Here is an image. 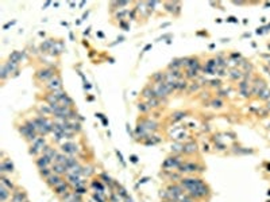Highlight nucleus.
<instances>
[{
	"label": "nucleus",
	"mask_w": 270,
	"mask_h": 202,
	"mask_svg": "<svg viewBox=\"0 0 270 202\" xmlns=\"http://www.w3.org/2000/svg\"><path fill=\"white\" fill-rule=\"evenodd\" d=\"M180 185L182 186L184 190H186V194L192 198H204L209 193L208 186L202 182L200 178H184L181 179Z\"/></svg>",
	"instance_id": "obj_1"
},
{
	"label": "nucleus",
	"mask_w": 270,
	"mask_h": 202,
	"mask_svg": "<svg viewBox=\"0 0 270 202\" xmlns=\"http://www.w3.org/2000/svg\"><path fill=\"white\" fill-rule=\"evenodd\" d=\"M35 125H37V131H38V135H41V136H45V135H47L49 132H53V123L49 121L47 117H45V116L39 115L38 117L33 119Z\"/></svg>",
	"instance_id": "obj_2"
},
{
	"label": "nucleus",
	"mask_w": 270,
	"mask_h": 202,
	"mask_svg": "<svg viewBox=\"0 0 270 202\" xmlns=\"http://www.w3.org/2000/svg\"><path fill=\"white\" fill-rule=\"evenodd\" d=\"M54 73H55L54 69H51V67H45V69L38 70V72L35 73V76H37V78L41 82H49V81L55 76Z\"/></svg>",
	"instance_id": "obj_3"
},
{
	"label": "nucleus",
	"mask_w": 270,
	"mask_h": 202,
	"mask_svg": "<svg viewBox=\"0 0 270 202\" xmlns=\"http://www.w3.org/2000/svg\"><path fill=\"white\" fill-rule=\"evenodd\" d=\"M46 147V139L43 136H38L37 140H34L33 143H31V147H30V154L31 155H37L39 154V152L43 151V148Z\"/></svg>",
	"instance_id": "obj_4"
},
{
	"label": "nucleus",
	"mask_w": 270,
	"mask_h": 202,
	"mask_svg": "<svg viewBox=\"0 0 270 202\" xmlns=\"http://www.w3.org/2000/svg\"><path fill=\"white\" fill-rule=\"evenodd\" d=\"M182 164L180 156H173V158H168L165 159V162L162 163V167L165 170H172V168H180V166Z\"/></svg>",
	"instance_id": "obj_5"
},
{
	"label": "nucleus",
	"mask_w": 270,
	"mask_h": 202,
	"mask_svg": "<svg viewBox=\"0 0 270 202\" xmlns=\"http://www.w3.org/2000/svg\"><path fill=\"white\" fill-rule=\"evenodd\" d=\"M46 88H47L50 92H57V90H62V81H61V77L58 76V74H55L53 78L49 81L47 84H46Z\"/></svg>",
	"instance_id": "obj_6"
},
{
	"label": "nucleus",
	"mask_w": 270,
	"mask_h": 202,
	"mask_svg": "<svg viewBox=\"0 0 270 202\" xmlns=\"http://www.w3.org/2000/svg\"><path fill=\"white\" fill-rule=\"evenodd\" d=\"M194 171H202V170L200 166L193 163V162L182 163V164L180 166V172H194Z\"/></svg>",
	"instance_id": "obj_7"
},
{
	"label": "nucleus",
	"mask_w": 270,
	"mask_h": 202,
	"mask_svg": "<svg viewBox=\"0 0 270 202\" xmlns=\"http://www.w3.org/2000/svg\"><path fill=\"white\" fill-rule=\"evenodd\" d=\"M61 150H62V152H63V154H68V155H74V154H77V151H79V148H77V146L73 143V141H65V143H62Z\"/></svg>",
	"instance_id": "obj_8"
},
{
	"label": "nucleus",
	"mask_w": 270,
	"mask_h": 202,
	"mask_svg": "<svg viewBox=\"0 0 270 202\" xmlns=\"http://www.w3.org/2000/svg\"><path fill=\"white\" fill-rule=\"evenodd\" d=\"M54 193L57 194V196H61V197L66 196L68 193H70V186H69V183L63 180L62 183H59L58 186L54 187Z\"/></svg>",
	"instance_id": "obj_9"
},
{
	"label": "nucleus",
	"mask_w": 270,
	"mask_h": 202,
	"mask_svg": "<svg viewBox=\"0 0 270 202\" xmlns=\"http://www.w3.org/2000/svg\"><path fill=\"white\" fill-rule=\"evenodd\" d=\"M62 182H63L62 176L61 175H57V174H54V172H53V174L49 176L47 179H46V183H47L50 187H53V189H54L55 186H58L59 183H62Z\"/></svg>",
	"instance_id": "obj_10"
},
{
	"label": "nucleus",
	"mask_w": 270,
	"mask_h": 202,
	"mask_svg": "<svg viewBox=\"0 0 270 202\" xmlns=\"http://www.w3.org/2000/svg\"><path fill=\"white\" fill-rule=\"evenodd\" d=\"M12 202H26L28 201L27 200V194L24 193V191L19 190V189H15L12 193Z\"/></svg>",
	"instance_id": "obj_11"
},
{
	"label": "nucleus",
	"mask_w": 270,
	"mask_h": 202,
	"mask_svg": "<svg viewBox=\"0 0 270 202\" xmlns=\"http://www.w3.org/2000/svg\"><path fill=\"white\" fill-rule=\"evenodd\" d=\"M0 171H2V174H4V172H12L14 163L10 159H3L2 163H0Z\"/></svg>",
	"instance_id": "obj_12"
},
{
	"label": "nucleus",
	"mask_w": 270,
	"mask_h": 202,
	"mask_svg": "<svg viewBox=\"0 0 270 202\" xmlns=\"http://www.w3.org/2000/svg\"><path fill=\"white\" fill-rule=\"evenodd\" d=\"M35 164H37V167L39 170H42V168H46V167H49L50 164H53V162L49 158H46L45 155H42L41 158H38L37 160H35Z\"/></svg>",
	"instance_id": "obj_13"
},
{
	"label": "nucleus",
	"mask_w": 270,
	"mask_h": 202,
	"mask_svg": "<svg viewBox=\"0 0 270 202\" xmlns=\"http://www.w3.org/2000/svg\"><path fill=\"white\" fill-rule=\"evenodd\" d=\"M42 154H43L46 158H49L53 163H54L55 158H57V155H58V152H57V151L54 150V148H51L50 146H46V147L43 148V151H42Z\"/></svg>",
	"instance_id": "obj_14"
},
{
	"label": "nucleus",
	"mask_w": 270,
	"mask_h": 202,
	"mask_svg": "<svg viewBox=\"0 0 270 202\" xmlns=\"http://www.w3.org/2000/svg\"><path fill=\"white\" fill-rule=\"evenodd\" d=\"M26 57V53L24 51H12L11 54H10V61L14 62V63H19L20 61H23V58Z\"/></svg>",
	"instance_id": "obj_15"
},
{
	"label": "nucleus",
	"mask_w": 270,
	"mask_h": 202,
	"mask_svg": "<svg viewBox=\"0 0 270 202\" xmlns=\"http://www.w3.org/2000/svg\"><path fill=\"white\" fill-rule=\"evenodd\" d=\"M51 170H53V172H54V174L61 175V176L68 174V168L63 164H59V163H53V164H51Z\"/></svg>",
	"instance_id": "obj_16"
},
{
	"label": "nucleus",
	"mask_w": 270,
	"mask_h": 202,
	"mask_svg": "<svg viewBox=\"0 0 270 202\" xmlns=\"http://www.w3.org/2000/svg\"><path fill=\"white\" fill-rule=\"evenodd\" d=\"M55 43L57 42L54 41V39H46L43 43L41 45V51H43V53H50L51 51V49L55 46Z\"/></svg>",
	"instance_id": "obj_17"
},
{
	"label": "nucleus",
	"mask_w": 270,
	"mask_h": 202,
	"mask_svg": "<svg viewBox=\"0 0 270 202\" xmlns=\"http://www.w3.org/2000/svg\"><path fill=\"white\" fill-rule=\"evenodd\" d=\"M0 185L7 187V189H8L10 191H11V190H15V185H14V183H12L8 178H6L4 174H2V176H0Z\"/></svg>",
	"instance_id": "obj_18"
},
{
	"label": "nucleus",
	"mask_w": 270,
	"mask_h": 202,
	"mask_svg": "<svg viewBox=\"0 0 270 202\" xmlns=\"http://www.w3.org/2000/svg\"><path fill=\"white\" fill-rule=\"evenodd\" d=\"M196 151H197V144L193 143V141L184 144V150H182L184 154H194Z\"/></svg>",
	"instance_id": "obj_19"
},
{
	"label": "nucleus",
	"mask_w": 270,
	"mask_h": 202,
	"mask_svg": "<svg viewBox=\"0 0 270 202\" xmlns=\"http://www.w3.org/2000/svg\"><path fill=\"white\" fill-rule=\"evenodd\" d=\"M10 196H11V191L7 189V187L0 185V201H2V202H6L7 200H8Z\"/></svg>",
	"instance_id": "obj_20"
},
{
	"label": "nucleus",
	"mask_w": 270,
	"mask_h": 202,
	"mask_svg": "<svg viewBox=\"0 0 270 202\" xmlns=\"http://www.w3.org/2000/svg\"><path fill=\"white\" fill-rule=\"evenodd\" d=\"M142 96H143L145 98H147V100H150V98H154V97H155L154 89H153L151 86L145 88V89H143V92H142Z\"/></svg>",
	"instance_id": "obj_21"
},
{
	"label": "nucleus",
	"mask_w": 270,
	"mask_h": 202,
	"mask_svg": "<svg viewBox=\"0 0 270 202\" xmlns=\"http://www.w3.org/2000/svg\"><path fill=\"white\" fill-rule=\"evenodd\" d=\"M6 67V70L8 72V74H11V73H14V72H18V63H14V62H11V61H8V62H6L4 65H3Z\"/></svg>",
	"instance_id": "obj_22"
},
{
	"label": "nucleus",
	"mask_w": 270,
	"mask_h": 202,
	"mask_svg": "<svg viewBox=\"0 0 270 202\" xmlns=\"http://www.w3.org/2000/svg\"><path fill=\"white\" fill-rule=\"evenodd\" d=\"M39 113L42 116H50V115H53V109H51V107L50 105H41L39 107Z\"/></svg>",
	"instance_id": "obj_23"
},
{
	"label": "nucleus",
	"mask_w": 270,
	"mask_h": 202,
	"mask_svg": "<svg viewBox=\"0 0 270 202\" xmlns=\"http://www.w3.org/2000/svg\"><path fill=\"white\" fill-rule=\"evenodd\" d=\"M66 168H68V171L69 170H72L73 167H76V166H79V162L76 160L73 156H68V160H66Z\"/></svg>",
	"instance_id": "obj_24"
},
{
	"label": "nucleus",
	"mask_w": 270,
	"mask_h": 202,
	"mask_svg": "<svg viewBox=\"0 0 270 202\" xmlns=\"http://www.w3.org/2000/svg\"><path fill=\"white\" fill-rule=\"evenodd\" d=\"M66 160H68V156L65 154H58V155H57V158H55V160H54V163H59V164L65 166ZM65 167H66V166H65Z\"/></svg>",
	"instance_id": "obj_25"
},
{
	"label": "nucleus",
	"mask_w": 270,
	"mask_h": 202,
	"mask_svg": "<svg viewBox=\"0 0 270 202\" xmlns=\"http://www.w3.org/2000/svg\"><path fill=\"white\" fill-rule=\"evenodd\" d=\"M92 187H93L97 193H103V191H104V186L101 185L100 180H93V182H92Z\"/></svg>",
	"instance_id": "obj_26"
},
{
	"label": "nucleus",
	"mask_w": 270,
	"mask_h": 202,
	"mask_svg": "<svg viewBox=\"0 0 270 202\" xmlns=\"http://www.w3.org/2000/svg\"><path fill=\"white\" fill-rule=\"evenodd\" d=\"M158 105H159V98H157V97L147 100V107L149 108H157Z\"/></svg>",
	"instance_id": "obj_27"
},
{
	"label": "nucleus",
	"mask_w": 270,
	"mask_h": 202,
	"mask_svg": "<svg viewBox=\"0 0 270 202\" xmlns=\"http://www.w3.org/2000/svg\"><path fill=\"white\" fill-rule=\"evenodd\" d=\"M39 172H41V175L43 176L45 179H47L49 176H50V175L53 174V170H51L50 167H46V168H42V170H39Z\"/></svg>",
	"instance_id": "obj_28"
},
{
	"label": "nucleus",
	"mask_w": 270,
	"mask_h": 202,
	"mask_svg": "<svg viewBox=\"0 0 270 202\" xmlns=\"http://www.w3.org/2000/svg\"><path fill=\"white\" fill-rule=\"evenodd\" d=\"M153 80L155 81V84L163 82V81H165V74H162V73H157V74H154V77H153Z\"/></svg>",
	"instance_id": "obj_29"
},
{
	"label": "nucleus",
	"mask_w": 270,
	"mask_h": 202,
	"mask_svg": "<svg viewBox=\"0 0 270 202\" xmlns=\"http://www.w3.org/2000/svg\"><path fill=\"white\" fill-rule=\"evenodd\" d=\"M185 88H186V81H177V82H174V89L182 90Z\"/></svg>",
	"instance_id": "obj_30"
},
{
	"label": "nucleus",
	"mask_w": 270,
	"mask_h": 202,
	"mask_svg": "<svg viewBox=\"0 0 270 202\" xmlns=\"http://www.w3.org/2000/svg\"><path fill=\"white\" fill-rule=\"evenodd\" d=\"M184 117H185V113H184V112H176V113H173V115H172V120H173V121H177V120H181Z\"/></svg>",
	"instance_id": "obj_31"
},
{
	"label": "nucleus",
	"mask_w": 270,
	"mask_h": 202,
	"mask_svg": "<svg viewBox=\"0 0 270 202\" xmlns=\"http://www.w3.org/2000/svg\"><path fill=\"white\" fill-rule=\"evenodd\" d=\"M182 150H184V144H181V143H176L172 146L173 152H182Z\"/></svg>",
	"instance_id": "obj_32"
},
{
	"label": "nucleus",
	"mask_w": 270,
	"mask_h": 202,
	"mask_svg": "<svg viewBox=\"0 0 270 202\" xmlns=\"http://www.w3.org/2000/svg\"><path fill=\"white\" fill-rule=\"evenodd\" d=\"M181 65V59H174V61H172V63L169 65V69H178Z\"/></svg>",
	"instance_id": "obj_33"
},
{
	"label": "nucleus",
	"mask_w": 270,
	"mask_h": 202,
	"mask_svg": "<svg viewBox=\"0 0 270 202\" xmlns=\"http://www.w3.org/2000/svg\"><path fill=\"white\" fill-rule=\"evenodd\" d=\"M8 76H10V74H8V72L6 70V67L2 66V69H0V78H2V80H6Z\"/></svg>",
	"instance_id": "obj_34"
},
{
	"label": "nucleus",
	"mask_w": 270,
	"mask_h": 202,
	"mask_svg": "<svg viewBox=\"0 0 270 202\" xmlns=\"http://www.w3.org/2000/svg\"><path fill=\"white\" fill-rule=\"evenodd\" d=\"M211 105H212L214 108H222V107H223V101L218 98V100H214V101H212Z\"/></svg>",
	"instance_id": "obj_35"
},
{
	"label": "nucleus",
	"mask_w": 270,
	"mask_h": 202,
	"mask_svg": "<svg viewBox=\"0 0 270 202\" xmlns=\"http://www.w3.org/2000/svg\"><path fill=\"white\" fill-rule=\"evenodd\" d=\"M240 76H242V74H240V72H236V70H232V72L230 73V77L232 80H238V78H240Z\"/></svg>",
	"instance_id": "obj_36"
},
{
	"label": "nucleus",
	"mask_w": 270,
	"mask_h": 202,
	"mask_svg": "<svg viewBox=\"0 0 270 202\" xmlns=\"http://www.w3.org/2000/svg\"><path fill=\"white\" fill-rule=\"evenodd\" d=\"M92 174H93V170H92L91 167H88V168L84 167V171H83V175H84V176H89V175H92Z\"/></svg>",
	"instance_id": "obj_37"
},
{
	"label": "nucleus",
	"mask_w": 270,
	"mask_h": 202,
	"mask_svg": "<svg viewBox=\"0 0 270 202\" xmlns=\"http://www.w3.org/2000/svg\"><path fill=\"white\" fill-rule=\"evenodd\" d=\"M101 178L104 179V182L107 183V185H111V183H112V179L109 178V176H108L107 174H105V172H103V174H101Z\"/></svg>",
	"instance_id": "obj_38"
},
{
	"label": "nucleus",
	"mask_w": 270,
	"mask_h": 202,
	"mask_svg": "<svg viewBox=\"0 0 270 202\" xmlns=\"http://www.w3.org/2000/svg\"><path fill=\"white\" fill-rule=\"evenodd\" d=\"M138 109H139L141 112H147L150 108L147 107V104H139V105H138Z\"/></svg>",
	"instance_id": "obj_39"
},
{
	"label": "nucleus",
	"mask_w": 270,
	"mask_h": 202,
	"mask_svg": "<svg viewBox=\"0 0 270 202\" xmlns=\"http://www.w3.org/2000/svg\"><path fill=\"white\" fill-rule=\"evenodd\" d=\"M74 191H76L77 194H84L85 191H87V189H85V186H81V187H76Z\"/></svg>",
	"instance_id": "obj_40"
},
{
	"label": "nucleus",
	"mask_w": 270,
	"mask_h": 202,
	"mask_svg": "<svg viewBox=\"0 0 270 202\" xmlns=\"http://www.w3.org/2000/svg\"><path fill=\"white\" fill-rule=\"evenodd\" d=\"M111 201H112V202H120V196H119L118 193L113 194V196L111 197Z\"/></svg>",
	"instance_id": "obj_41"
},
{
	"label": "nucleus",
	"mask_w": 270,
	"mask_h": 202,
	"mask_svg": "<svg viewBox=\"0 0 270 202\" xmlns=\"http://www.w3.org/2000/svg\"><path fill=\"white\" fill-rule=\"evenodd\" d=\"M116 155H118V158H119V160H120V162H122V164H123V166H126V163H124V159H123V156H122V154H120V152H119L118 150H116Z\"/></svg>",
	"instance_id": "obj_42"
},
{
	"label": "nucleus",
	"mask_w": 270,
	"mask_h": 202,
	"mask_svg": "<svg viewBox=\"0 0 270 202\" xmlns=\"http://www.w3.org/2000/svg\"><path fill=\"white\" fill-rule=\"evenodd\" d=\"M123 41H124V37H119L118 39H116V42H113V43H111V46H115V45H118V43H122Z\"/></svg>",
	"instance_id": "obj_43"
},
{
	"label": "nucleus",
	"mask_w": 270,
	"mask_h": 202,
	"mask_svg": "<svg viewBox=\"0 0 270 202\" xmlns=\"http://www.w3.org/2000/svg\"><path fill=\"white\" fill-rule=\"evenodd\" d=\"M127 14V11H120V12H118L116 14V18H119V19H122V18L124 16Z\"/></svg>",
	"instance_id": "obj_44"
},
{
	"label": "nucleus",
	"mask_w": 270,
	"mask_h": 202,
	"mask_svg": "<svg viewBox=\"0 0 270 202\" xmlns=\"http://www.w3.org/2000/svg\"><path fill=\"white\" fill-rule=\"evenodd\" d=\"M12 24H15V20H12V22H8L7 24H4V27H3V28H4V30H7V28H8V27H11Z\"/></svg>",
	"instance_id": "obj_45"
},
{
	"label": "nucleus",
	"mask_w": 270,
	"mask_h": 202,
	"mask_svg": "<svg viewBox=\"0 0 270 202\" xmlns=\"http://www.w3.org/2000/svg\"><path fill=\"white\" fill-rule=\"evenodd\" d=\"M130 160L133 162V163H137V162H138V156H137V155H131V156H130Z\"/></svg>",
	"instance_id": "obj_46"
},
{
	"label": "nucleus",
	"mask_w": 270,
	"mask_h": 202,
	"mask_svg": "<svg viewBox=\"0 0 270 202\" xmlns=\"http://www.w3.org/2000/svg\"><path fill=\"white\" fill-rule=\"evenodd\" d=\"M68 202H83V201H81V198H80V194H79V196H77L76 198H73L72 201H68Z\"/></svg>",
	"instance_id": "obj_47"
},
{
	"label": "nucleus",
	"mask_w": 270,
	"mask_h": 202,
	"mask_svg": "<svg viewBox=\"0 0 270 202\" xmlns=\"http://www.w3.org/2000/svg\"><path fill=\"white\" fill-rule=\"evenodd\" d=\"M227 22H232V23H236L238 20H236V19H235V18H234V16H230L228 19H227Z\"/></svg>",
	"instance_id": "obj_48"
},
{
	"label": "nucleus",
	"mask_w": 270,
	"mask_h": 202,
	"mask_svg": "<svg viewBox=\"0 0 270 202\" xmlns=\"http://www.w3.org/2000/svg\"><path fill=\"white\" fill-rule=\"evenodd\" d=\"M120 26H122V27L124 28V30H130V28H129V26H127V24L124 23V22H120Z\"/></svg>",
	"instance_id": "obj_49"
},
{
	"label": "nucleus",
	"mask_w": 270,
	"mask_h": 202,
	"mask_svg": "<svg viewBox=\"0 0 270 202\" xmlns=\"http://www.w3.org/2000/svg\"><path fill=\"white\" fill-rule=\"evenodd\" d=\"M88 15H89V11H87V12L84 14V15H83V19H81V20H85V19L88 18Z\"/></svg>",
	"instance_id": "obj_50"
},
{
	"label": "nucleus",
	"mask_w": 270,
	"mask_h": 202,
	"mask_svg": "<svg viewBox=\"0 0 270 202\" xmlns=\"http://www.w3.org/2000/svg\"><path fill=\"white\" fill-rule=\"evenodd\" d=\"M147 180H149V178H147V176H146V178H142V179L139 180V185H141V183H145V182H147Z\"/></svg>",
	"instance_id": "obj_51"
},
{
	"label": "nucleus",
	"mask_w": 270,
	"mask_h": 202,
	"mask_svg": "<svg viewBox=\"0 0 270 202\" xmlns=\"http://www.w3.org/2000/svg\"><path fill=\"white\" fill-rule=\"evenodd\" d=\"M101 121H103V124H104V125H108V120H107V119L103 117V119H101Z\"/></svg>",
	"instance_id": "obj_52"
},
{
	"label": "nucleus",
	"mask_w": 270,
	"mask_h": 202,
	"mask_svg": "<svg viewBox=\"0 0 270 202\" xmlns=\"http://www.w3.org/2000/svg\"><path fill=\"white\" fill-rule=\"evenodd\" d=\"M149 49H151V45H146L145 46V49H143V51H147Z\"/></svg>",
	"instance_id": "obj_53"
},
{
	"label": "nucleus",
	"mask_w": 270,
	"mask_h": 202,
	"mask_svg": "<svg viewBox=\"0 0 270 202\" xmlns=\"http://www.w3.org/2000/svg\"><path fill=\"white\" fill-rule=\"evenodd\" d=\"M50 4H51V2H46V3H45V4H43V8H46V7H49V6H50Z\"/></svg>",
	"instance_id": "obj_54"
},
{
	"label": "nucleus",
	"mask_w": 270,
	"mask_h": 202,
	"mask_svg": "<svg viewBox=\"0 0 270 202\" xmlns=\"http://www.w3.org/2000/svg\"><path fill=\"white\" fill-rule=\"evenodd\" d=\"M89 30H91V28H87V30L84 31V35H88V34H89Z\"/></svg>",
	"instance_id": "obj_55"
},
{
	"label": "nucleus",
	"mask_w": 270,
	"mask_h": 202,
	"mask_svg": "<svg viewBox=\"0 0 270 202\" xmlns=\"http://www.w3.org/2000/svg\"><path fill=\"white\" fill-rule=\"evenodd\" d=\"M79 6H80V7H84V6H85V2H81Z\"/></svg>",
	"instance_id": "obj_56"
},
{
	"label": "nucleus",
	"mask_w": 270,
	"mask_h": 202,
	"mask_svg": "<svg viewBox=\"0 0 270 202\" xmlns=\"http://www.w3.org/2000/svg\"><path fill=\"white\" fill-rule=\"evenodd\" d=\"M162 202H176V201H172V200H165V201H162Z\"/></svg>",
	"instance_id": "obj_57"
},
{
	"label": "nucleus",
	"mask_w": 270,
	"mask_h": 202,
	"mask_svg": "<svg viewBox=\"0 0 270 202\" xmlns=\"http://www.w3.org/2000/svg\"><path fill=\"white\" fill-rule=\"evenodd\" d=\"M26 202H28V201H26Z\"/></svg>",
	"instance_id": "obj_58"
}]
</instances>
